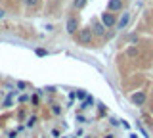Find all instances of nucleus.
Segmentation results:
<instances>
[{
    "label": "nucleus",
    "mask_w": 153,
    "mask_h": 138,
    "mask_svg": "<svg viewBox=\"0 0 153 138\" xmlns=\"http://www.w3.org/2000/svg\"><path fill=\"white\" fill-rule=\"evenodd\" d=\"M126 56H130V58H136V56H138V48H136V46H130V48L126 50Z\"/></svg>",
    "instance_id": "nucleus-8"
},
{
    "label": "nucleus",
    "mask_w": 153,
    "mask_h": 138,
    "mask_svg": "<svg viewBox=\"0 0 153 138\" xmlns=\"http://www.w3.org/2000/svg\"><path fill=\"white\" fill-rule=\"evenodd\" d=\"M0 17H4V12L2 10H0Z\"/></svg>",
    "instance_id": "nucleus-12"
},
{
    "label": "nucleus",
    "mask_w": 153,
    "mask_h": 138,
    "mask_svg": "<svg viewBox=\"0 0 153 138\" xmlns=\"http://www.w3.org/2000/svg\"><path fill=\"white\" fill-rule=\"evenodd\" d=\"M109 12H119L123 8V0H109Z\"/></svg>",
    "instance_id": "nucleus-6"
},
{
    "label": "nucleus",
    "mask_w": 153,
    "mask_h": 138,
    "mask_svg": "<svg viewBox=\"0 0 153 138\" xmlns=\"http://www.w3.org/2000/svg\"><path fill=\"white\" fill-rule=\"evenodd\" d=\"M102 23H103L105 27H113L115 25V16H113L111 12H109V13H103V16H102Z\"/></svg>",
    "instance_id": "nucleus-4"
},
{
    "label": "nucleus",
    "mask_w": 153,
    "mask_h": 138,
    "mask_svg": "<svg viewBox=\"0 0 153 138\" xmlns=\"http://www.w3.org/2000/svg\"><path fill=\"white\" fill-rule=\"evenodd\" d=\"M65 29H67V33H75L76 29H79V21H76L75 17H69V19H67Z\"/></svg>",
    "instance_id": "nucleus-5"
},
{
    "label": "nucleus",
    "mask_w": 153,
    "mask_h": 138,
    "mask_svg": "<svg viewBox=\"0 0 153 138\" xmlns=\"http://www.w3.org/2000/svg\"><path fill=\"white\" fill-rule=\"evenodd\" d=\"M128 21H130V13H123V17L117 23V29H124V27L128 25Z\"/></svg>",
    "instance_id": "nucleus-7"
},
{
    "label": "nucleus",
    "mask_w": 153,
    "mask_h": 138,
    "mask_svg": "<svg viewBox=\"0 0 153 138\" xmlns=\"http://www.w3.org/2000/svg\"><path fill=\"white\" fill-rule=\"evenodd\" d=\"M90 104H92V98H86V102L82 104V107H88V106H90Z\"/></svg>",
    "instance_id": "nucleus-11"
},
{
    "label": "nucleus",
    "mask_w": 153,
    "mask_h": 138,
    "mask_svg": "<svg viewBox=\"0 0 153 138\" xmlns=\"http://www.w3.org/2000/svg\"><path fill=\"white\" fill-rule=\"evenodd\" d=\"M25 4L31 8V6H35V4H36V0H25Z\"/></svg>",
    "instance_id": "nucleus-10"
},
{
    "label": "nucleus",
    "mask_w": 153,
    "mask_h": 138,
    "mask_svg": "<svg viewBox=\"0 0 153 138\" xmlns=\"http://www.w3.org/2000/svg\"><path fill=\"white\" fill-rule=\"evenodd\" d=\"M92 39H94L92 29H80V33H79V42L80 44H90Z\"/></svg>",
    "instance_id": "nucleus-1"
},
{
    "label": "nucleus",
    "mask_w": 153,
    "mask_h": 138,
    "mask_svg": "<svg viewBox=\"0 0 153 138\" xmlns=\"http://www.w3.org/2000/svg\"><path fill=\"white\" fill-rule=\"evenodd\" d=\"M130 100H132L134 106H143L146 104V92H134L130 96Z\"/></svg>",
    "instance_id": "nucleus-2"
},
{
    "label": "nucleus",
    "mask_w": 153,
    "mask_h": 138,
    "mask_svg": "<svg viewBox=\"0 0 153 138\" xmlns=\"http://www.w3.org/2000/svg\"><path fill=\"white\" fill-rule=\"evenodd\" d=\"M90 29H92V33H94V35H98V37H103L105 35V25H103L102 21H94Z\"/></svg>",
    "instance_id": "nucleus-3"
},
{
    "label": "nucleus",
    "mask_w": 153,
    "mask_h": 138,
    "mask_svg": "<svg viewBox=\"0 0 153 138\" xmlns=\"http://www.w3.org/2000/svg\"><path fill=\"white\" fill-rule=\"evenodd\" d=\"M73 6L76 8V10H82V8L86 6V0H75V2H73Z\"/></svg>",
    "instance_id": "nucleus-9"
}]
</instances>
